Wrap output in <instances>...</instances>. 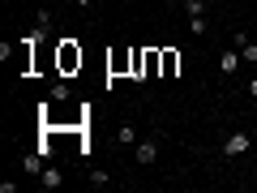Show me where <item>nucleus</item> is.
Listing matches in <instances>:
<instances>
[{
	"label": "nucleus",
	"instance_id": "9",
	"mask_svg": "<svg viewBox=\"0 0 257 193\" xmlns=\"http://www.w3.org/2000/svg\"><path fill=\"white\" fill-rule=\"evenodd\" d=\"M116 142H120V146H138V129H133V125H120L116 129Z\"/></svg>",
	"mask_w": 257,
	"mask_h": 193
},
{
	"label": "nucleus",
	"instance_id": "7",
	"mask_svg": "<svg viewBox=\"0 0 257 193\" xmlns=\"http://www.w3.org/2000/svg\"><path fill=\"white\" fill-rule=\"evenodd\" d=\"M176 69H180V52H172V47H163V77H172Z\"/></svg>",
	"mask_w": 257,
	"mask_h": 193
},
{
	"label": "nucleus",
	"instance_id": "13",
	"mask_svg": "<svg viewBox=\"0 0 257 193\" xmlns=\"http://www.w3.org/2000/svg\"><path fill=\"white\" fill-rule=\"evenodd\" d=\"M47 26H52V13H47V9H39V18H35V30H39V35H43Z\"/></svg>",
	"mask_w": 257,
	"mask_h": 193
},
{
	"label": "nucleus",
	"instance_id": "5",
	"mask_svg": "<svg viewBox=\"0 0 257 193\" xmlns=\"http://www.w3.org/2000/svg\"><path fill=\"white\" fill-rule=\"evenodd\" d=\"M219 69H223V73H236V69H240V52H236V47H227V52H223V60H219Z\"/></svg>",
	"mask_w": 257,
	"mask_h": 193
},
{
	"label": "nucleus",
	"instance_id": "8",
	"mask_svg": "<svg viewBox=\"0 0 257 193\" xmlns=\"http://www.w3.org/2000/svg\"><path fill=\"white\" fill-rule=\"evenodd\" d=\"M39 184H43V189H60V184H64L60 167H43V180H39Z\"/></svg>",
	"mask_w": 257,
	"mask_h": 193
},
{
	"label": "nucleus",
	"instance_id": "6",
	"mask_svg": "<svg viewBox=\"0 0 257 193\" xmlns=\"http://www.w3.org/2000/svg\"><path fill=\"white\" fill-rule=\"evenodd\" d=\"M128 64H133V52H116V56L107 60V69H111V73H124Z\"/></svg>",
	"mask_w": 257,
	"mask_h": 193
},
{
	"label": "nucleus",
	"instance_id": "12",
	"mask_svg": "<svg viewBox=\"0 0 257 193\" xmlns=\"http://www.w3.org/2000/svg\"><path fill=\"white\" fill-rule=\"evenodd\" d=\"M184 13H189V18H202V13H206V0H184Z\"/></svg>",
	"mask_w": 257,
	"mask_h": 193
},
{
	"label": "nucleus",
	"instance_id": "16",
	"mask_svg": "<svg viewBox=\"0 0 257 193\" xmlns=\"http://www.w3.org/2000/svg\"><path fill=\"white\" fill-rule=\"evenodd\" d=\"M248 94H253V99H257V77H248Z\"/></svg>",
	"mask_w": 257,
	"mask_h": 193
},
{
	"label": "nucleus",
	"instance_id": "17",
	"mask_svg": "<svg viewBox=\"0 0 257 193\" xmlns=\"http://www.w3.org/2000/svg\"><path fill=\"white\" fill-rule=\"evenodd\" d=\"M90 5H94V0H77V9H90Z\"/></svg>",
	"mask_w": 257,
	"mask_h": 193
},
{
	"label": "nucleus",
	"instance_id": "4",
	"mask_svg": "<svg viewBox=\"0 0 257 193\" xmlns=\"http://www.w3.org/2000/svg\"><path fill=\"white\" fill-rule=\"evenodd\" d=\"M133 159H138L142 167H150L159 159V146H155V142H138V146H133Z\"/></svg>",
	"mask_w": 257,
	"mask_h": 193
},
{
	"label": "nucleus",
	"instance_id": "3",
	"mask_svg": "<svg viewBox=\"0 0 257 193\" xmlns=\"http://www.w3.org/2000/svg\"><path fill=\"white\" fill-rule=\"evenodd\" d=\"M231 43H236V52H240V60H244V64H257V43L248 35H236Z\"/></svg>",
	"mask_w": 257,
	"mask_h": 193
},
{
	"label": "nucleus",
	"instance_id": "2",
	"mask_svg": "<svg viewBox=\"0 0 257 193\" xmlns=\"http://www.w3.org/2000/svg\"><path fill=\"white\" fill-rule=\"evenodd\" d=\"M248 146H253V142H248V133H244V129H236V133H227V142H223V155L236 159V155H244Z\"/></svg>",
	"mask_w": 257,
	"mask_h": 193
},
{
	"label": "nucleus",
	"instance_id": "1",
	"mask_svg": "<svg viewBox=\"0 0 257 193\" xmlns=\"http://www.w3.org/2000/svg\"><path fill=\"white\" fill-rule=\"evenodd\" d=\"M73 69H82V47L73 39H60V73H73Z\"/></svg>",
	"mask_w": 257,
	"mask_h": 193
},
{
	"label": "nucleus",
	"instance_id": "10",
	"mask_svg": "<svg viewBox=\"0 0 257 193\" xmlns=\"http://www.w3.org/2000/svg\"><path fill=\"white\" fill-rule=\"evenodd\" d=\"M22 167H26L30 176H43V155H39V150H35V155H26V159H22Z\"/></svg>",
	"mask_w": 257,
	"mask_h": 193
},
{
	"label": "nucleus",
	"instance_id": "15",
	"mask_svg": "<svg viewBox=\"0 0 257 193\" xmlns=\"http://www.w3.org/2000/svg\"><path fill=\"white\" fill-rule=\"evenodd\" d=\"M90 184L94 189H107V172H90Z\"/></svg>",
	"mask_w": 257,
	"mask_h": 193
},
{
	"label": "nucleus",
	"instance_id": "14",
	"mask_svg": "<svg viewBox=\"0 0 257 193\" xmlns=\"http://www.w3.org/2000/svg\"><path fill=\"white\" fill-rule=\"evenodd\" d=\"M64 99H69V86L56 82V86H52V103H64Z\"/></svg>",
	"mask_w": 257,
	"mask_h": 193
},
{
	"label": "nucleus",
	"instance_id": "11",
	"mask_svg": "<svg viewBox=\"0 0 257 193\" xmlns=\"http://www.w3.org/2000/svg\"><path fill=\"white\" fill-rule=\"evenodd\" d=\"M189 30H193V35H197V39H202L206 30H210V22H206V13H202V18H189Z\"/></svg>",
	"mask_w": 257,
	"mask_h": 193
}]
</instances>
